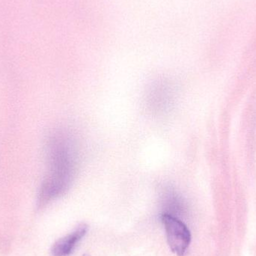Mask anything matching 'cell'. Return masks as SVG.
Returning a JSON list of instances; mask_svg holds the SVG:
<instances>
[{"mask_svg": "<svg viewBox=\"0 0 256 256\" xmlns=\"http://www.w3.org/2000/svg\"><path fill=\"white\" fill-rule=\"evenodd\" d=\"M46 153L48 172L39 191V207L64 195L72 186L78 170V146L67 131H56L50 136Z\"/></svg>", "mask_w": 256, "mask_h": 256, "instance_id": "1", "label": "cell"}, {"mask_svg": "<svg viewBox=\"0 0 256 256\" xmlns=\"http://www.w3.org/2000/svg\"><path fill=\"white\" fill-rule=\"evenodd\" d=\"M160 218L172 252L178 256H184L191 242L189 228L180 219L174 216L162 214Z\"/></svg>", "mask_w": 256, "mask_h": 256, "instance_id": "2", "label": "cell"}, {"mask_svg": "<svg viewBox=\"0 0 256 256\" xmlns=\"http://www.w3.org/2000/svg\"><path fill=\"white\" fill-rule=\"evenodd\" d=\"M173 100V90L166 81H158L150 87L147 104L152 112H162L170 108Z\"/></svg>", "mask_w": 256, "mask_h": 256, "instance_id": "3", "label": "cell"}, {"mask_svg": "<svg viewBox=\"0 0 256 256\" xmlns=\"http://www.w3.org/2000/svg\"><path fill=\"white\" fill-rule=\"evenodd\" d=\"M162 213L180 219L186 214L184 200L180 194L171 186H166L161 192Z\"/></svg>", "mask_w": 256, "mask_h": 256, "instance_id": "4", "label": "cell"}, {"mask_svg": "<svg viewBox=\"0 0 256 256\" xmlns=\"http://www.w3.org/2000/svg\"><path fill=\"white\" fill-rule=\"evenodd\" d=\"M88 227L86 224L80 225L73 232L60 239L52 246V255L54 256H69L73 254L78 244L88 232Z\"/></svg>", "mask_w": 256, "mask_h": 256, "instance_id": "5", "label": "cell"}, {"mask_svg": "<svg viewBox=\"0 0 256 256\" xmlns=\"http://www.w3.org/2000/svg\"><path fill=\"white\" fill-rule=\"evenodd\" d=\"M82 256H88V254H84V255Z\"/></svg>", "mask_w": 256, "mask_h": 256, "instance_id": "6", "label": "cell"}]
</instances>
